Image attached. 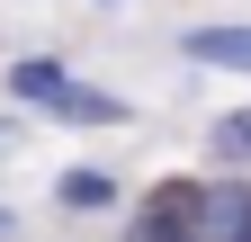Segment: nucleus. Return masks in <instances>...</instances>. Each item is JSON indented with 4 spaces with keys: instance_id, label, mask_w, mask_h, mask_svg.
Wrapping results in <instances>:
<instances>
[{
    "instance_id": "obj_1",
    "label": "nucleus",
    "mask_w": 251,
    "mask_h": 242,
    "mask_svg": "<svg viewBox=\"0 0 251 242\" xmlns=\"http://www.w3.org/2000/svg\"><path fill=\"white\" fill-rule=\"evenodd\" d=\"M135 233H162V242H188V233H206V189H198V179H162V189L144 197Z\"/></svg>"
},
{
    "instance_id": "obj_2",
    "label": "nucleus",
    "mask_w": 251,
    "mask_h": 242,
    "mask_svg": "<svg viewBox=\"0 0 251 242\" xmlns=\"http://www.w3.org/2000/svg\"><path fill=\"white\" fill-rule=\"evenodd\" d=\"M54 117H63V126H117L126 99H108V90H90V81H63L54 90Z\"/></svg>"
},
{
    "instance_id": "obj_3",
    "label": "nucleus",
    "mask_w": 251,
    "mask_h": 242,
    "mask_svg": "<svg viewBox=\"0 0 251 242\" xmlns=\"http://www.w3.org/2000/svg\"><path fill=\"white\" fill-rule=\"evenodd\" d=\"M188 54L198 63H225V72H251V27H198Z\"/></svg>"
},
{
    "instance_id": "obj_4",
    "label": "nucleus",
    "mask_w": 251,
    "mask_h": 242,
    "mask_svg": "<svg viewBox=\"0 0 251 242\" xmlns=\"http://www.w3.org/2000/svg\"><path fill=\"white\" fill-rule=\"evenodd\" d=\"M206 233L215 242H251V189H215L206 197Z\"/></svg>"
},
{
    "instance_id": "obj_5",
    "label": "nucleus",
    "mask_w": 251,
    "mask_h": 242,
    "mask_svg": "<svg viewBox=\"0 0 251 242\" xmlns=\"http://www.w3.org/2000/svg\"><path fill=\"white\" fill-rule=\"evenodd\" d=\"M54 197H63V206H108V197H117V179H108V170H63V179H54Z\"/></svg>"
},
{
    "instance_id": "obj_6",
    "label": "nucleus",
    "mask_w": 251,
    "mask_h": 242,
    "mask_svg": "<svg viewBox=\"0 0 251 242\" xmlns=\"http://www.w3.org/2000/svg\"><path fill=\"white\" fill-rule=\"evenodd\" d=\"M9 90H18V99H45V108H54V90H63V63H18V72H9Z\"/></svg>"
},
{
    "instance_id": "obj_7",
    "label": "nucleus",
    "mask_w": 251,
    "mask_h": 242,
    "mask_svg": "<svg viewBox=\"0 0 251 242\" xmlns=\"http://www.w3.org/2000/svg\"><path fill=\"white\" fill-rule=\"evenodd\" d=\"M215 153H225V162H251V108L215 117Z\"/></svg>"
},
{
    "instance_id": "obj_8",
    "label": "nucleus",
    "mask_w": 251,
    "mask_h": 242,
    "mask_svg": "<svg viewBox=\"0 0 251 242\" xmlns=\"http://www.w3.org/2000/svg\"><path fill=\"white\" fill-rule=\"evenodd\" d=\"M135 242H162V233H135Z\"/></svg>"
},
{
    "instance_id": "obj_9",
    "label": "nucleus",
    "mask_w": 251,
    "mask_h": 242,
    "mask_svg": "<svg viewBox=\"0 0 251 242\" xmlns=\"http://www.w3.org/2000/svg\"><path fill=\"white\" fill-rule=\"evenodd\" d=\"M0 233H9V216H0Z\"/></svg>"
}]
</instances>
